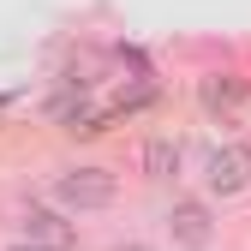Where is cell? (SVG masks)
Masks as SVG:
<instances>
[{
	"label": "cell",
	"instance_id": "3",
	"mask_svg": "<svg viewBox=\"0 0 251 251\" xmlns=\"http://www.w3.org/2000/svg\"><path fill=\"white\" fill-rule=\"evenodd\" d=\"M18 245H30V251H72V245H78V227H72L60 209L30 203V209H24V233H18Z\"/></svg>",
	"mask_w": 251,
	"mask_h": 251
},
{
	"label": "cell",
	"instance_id": "6",
	"mask_svg": "<svg viewBox=\"0 0 251 251\" xmlns=\"http://www.w3.org/2000/svg\"><path fill=\"white\" fill-rule=\"evenodd\" d=\"M179 168H185V138L155 132V138L144 144V174H150V179H179Z\"/></svg>",
	"mask_w": 251,
	"mask_h": 251
},
{
	"label": "cell",
	"instance_id": "1",
	"mask_svg": "<svg viewBox=\"0 0 251 251\" xmlns=\"http://www.w3.org/2000/svg\"><path fill=\"white\" fill-rule=\"evenodd\" d=\"M120 198V179L108 168H66L54 179V203L72 209V215H90V209H108Z\"/></svg>",
	"mask_w": 251,
	"mask_h": 251
},
{
	"label": "cell",
	"instance_id": "5",
	"mask_svg": "<svg viewBox=\"0 0 251 251\" xmlns=\"http://www.w3.org/2000/svg\"><path fill=\"white\" fill-rule=\"evenodd\" d=\"M245 96H251V90H245V78H233V72H215V78H203L198 84V102H203V114H239L245 108Z\"/></svg>",
	"mask_w": 251,
	"mask_h": 251
},
{
	"label": "cell",
	"instance_id": "4",
	"mask_svg": "<svg viewBox=\"0 0 251 251\" xmlns=\"http://www.w3.org/2000/svg\"><path fill=\"white\" fill-rule=\"evenodd\" d=\"M168 239H174L179 251H203V245L215 239V222H209V203H198V198H179V203L168 209Z\"/></svg>",
	"mask_w": 251,
	"mask_h": 251
},
{
	"label": "cell",
	"instance_id": "7",
	"mask_svg": "<svg viewBox=\"0 0 251 251\" xmlns=\"http://www.w3.org/2000/svg\"><path fill=\"white\" fill-rule=\"evenodd\" d=\"M114 251H155V245H144V239H120Z\"/></svg>",
	"mask_w": 251,
	"mask_h": 251
},
{
	"label": "cell",
	"instance_id": "8",
	"mask_svg": "<svg viewBox=\"0 0 251 251\" xmlns=\"http://www.w3.org/2000/svg\"><path fill=\"white\" fill-rule=\"evenodd\" d=\"M12 251H30V245H12Z\"/></svg>",
	"mask_w": 251,
	"mask_h": 251
},
{
	"label": "cell",
	"instance_id": "2",
	"mask_svg": "<svg viewBox=\"0 0 251 251\" xmlns=\"http://www.w3.org/2000/svg\"><path fill=\"white\" fill-rule=\"evenodd\" d=\"M203 185L215 198H233L251 185V144H215L209 162H203Z\"/></svg>",
	"mask_w": 251,
	"mask_h": 251
}]
</instances>
